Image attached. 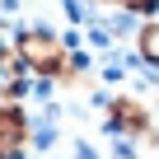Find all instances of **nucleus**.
Masks as SVG:
<instances>
[{"label":"nucleus","mask_w":159,"mask_h":159,"mask_svg":"<svg viewBox=\"0 0 159 159\" xmlns=\"http://www.w3.org/2000/svg\"><path fill=\"white\" fill-rule=\"evenodd\" d=\"M14 56H19V66L28 70V75H42V80H66V56H70V42L66 38H56L52 28H19L14 33V47H10Z\"/></svg>","instance_id":"obj_1"},{"label":"nucleus","mask_w":159,"mask_h":159,"mask_svg":"<svg viewBox=\"0 0 159 159\" xmlns=\"http://www.w3.org/2000/svg\"><path fill=\"white\" fill-rule=\"evenodd\" d=\"M28 145V112L10 98H0V159H19Z\"/></svg>","instance_id":"obj_2"},{"label":"nucleus","mask_w":159,"mask_h":159,"mask_svg":"<svg viewBox=\"0 0 159 159\" xmlns=\"http://www.w3.org/2000/svg\"><path fill=\"white\" fill-rule=\"evenodd\" d=\"M108 131H117V136H145L150 131V112L136 98H117V103H108Z\"/></svg>","instance_id":"obj_3"},{"label":"nucleus","mask_w":159,"mask_h":159,"mask_svg":"<svg viewBox=\"0 0 159 159\" xmlns=\"http://www.w3.org/2000/svg\"><path fill=\"white\" fill-rule=\"evenodd\" d=\"M19 94H28V70L19 66V56L10 47H0V98L19 103Z\"/></svg>","instance_id":"obj_4"},{"label":"nucleus","mask_w":159,"mask_h":159,"mask_svg":"<svg viewBox=\"0 0 159 159\" xmlns=\"http://www.w3.org/2000/svg\"><path fill=\"white\" fill-rule=\"evenodd\" d=\"M140 56L150 66H159V24H145L140 28Z\"/></svg>","instance_id":"obj_5"},{"label":"nucleus","mask_w":159,"mask_h":159,"mask_svg":"<svg viewBox=\"0 0 159 159\" xmlns=\"http://www.w3.org/2000/svg\"><path fill=\"white\" fill-rule=\"evenodd\" d=\"M117 5H122V10H131V14H136V10H150V5H154V0H117Z\"/></svg>","instance_id":"obj_6"},{"label":"nucleus","mask_w":159,"mask_h":159,"mask_svg":"<svg viewBox=\"0 0 159 159\" xmlns=\"http://www.w3.org/2000/svg\"><path fill=\"white\" fill-rule=\"evenodd\" d=\"M75 159H98V154H94V150H89L84 140H80V145H75Z\"/></svg>","instance_id":"obj_7"},{"label":"nucleus","mask_w":159,"mask_h":159,"mask_svg":"<svg viewBox=\"0 0 159 159\" xmlns=\"http://www.w3.org/2000/svg\"><path fill=\"white\" fill-rule=\"evenodd\" d=\"M89 5H98V0H89Z\"/></svg>","instance_id":"obj_8"}]
</instances>
